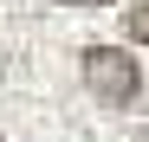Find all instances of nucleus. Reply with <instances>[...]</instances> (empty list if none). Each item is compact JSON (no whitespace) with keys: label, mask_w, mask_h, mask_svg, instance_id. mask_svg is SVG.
<instances>
[{"label":"nucleus","mask_w":149,"mask_h":142,"mask_svg":"<svg viewBox=\"0 0 149 142\" xmlns=\"http://www.w3.org/2000/svg\"><path fill=\"white\" fill-rule=\"evenodd\" d=\"M84 84H91L97 103L130 110V103L143 97V65L123 52V45H91V52H84Z\"/></svg>","instance_id":"f257e3e1"},{"label":"nucleus","mask_w":149,"mask_h":142,"mask_svg":"<svg viewBox=\"0 0 149 142\" xmlns=\"http://www.w3.org/2000/svg\"><path fill=\"white\" fill-rule=\"evenodd\" d=\"M136 142H149V136H136Z\"/></svg>","instance_id":"20e7f679"},{"label":"nucleus","mask_w":149,"mask_h":142,"mask_svg":"<svg viewBox=\"0 0 149 142\" xmlns=\"http://www.w3.org/2000/svg\"><path fill=\"white\" fill-rule=\"evenodd\" d=\"M0 142H7V136H0Z\"/></svg>","instance_id":"39448f33"},{"label":"nucleus","mask_w":149,"mask_h":142,"mask_svg":"<svg viewBox=\"0 0 149 142\" xmlns=\"http://www.w3.org/2000/svg\"><path fill=\"white\" fill-rule=\"evenodd\" d=\"M58 7H110V0H58Z\"/></svg>","instance_id":"7ed1b4c3"},{"label":"nucleus","mask_w":149,"mask_h":142,"mask_svg":"<svg viewBox=\"0 0 149 142\" xmlns=\"http://www.w3.org/2000/svg\"><path fill=\"white\" fill-rule=\"evenodd\" d=\"M123 26H130V39H136V45H149V0H136V7H130V19H123Z\"/></svg>","instance_id":"f03ea898"}]
</instances>
